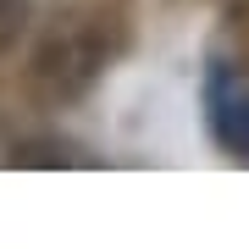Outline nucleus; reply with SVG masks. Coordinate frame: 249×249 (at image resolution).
Here are the masks:
<instances>
[{
  "mask_svg": "<svg viewBox=\"0 0 249 249\" xmlns=\"http://www.w3.org/2000/svg\"><path fill=\"white\" fill-rule=\"evenodd\" d=\"M244 144H249V111H244Z\"/></svg>",
  "mask_w": 249,
  "mask_h": 249,
  "instance_id": "3",
  "label": "nucleus"
},
{
  "mask_svg": "<svg viewBox=\"0 0 249 249\" xmlns=\"http://www.w3.org/2000/svg\"><path fill=\"white\" fill-rule=\"evenodd\" d=\"M94 67H100V34L94 28H61L34 55V89L45 100H72L78 89H89Z\"/></svg>",
  "mask_w": 249,
  "mask_h": 249,
  "instance_id": "1",
  "label": "nucleus"
},
{
  "mask_svg": "<svg viewBox=\"0 0 249 249\" xmlns=\"http://www.w3.org/2000/svg\"><path fill=\"white\" fill-rule=\"evenodd\" d=\"M22 17H28V6H22V0H0V55H6L11 45H17V34H22Z\"/></svg>",
  "mask_w": 249,
  "mask_h": 249,
  "instance_id": "2",
  "label": "nucleus"
}]
</instances>
